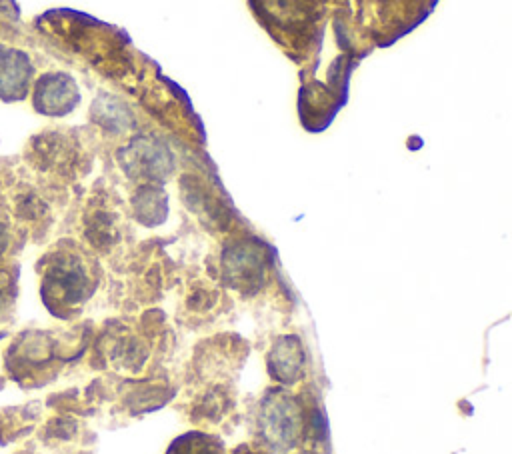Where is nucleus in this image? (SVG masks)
Wrapping results in <instances>:
<instances>
[{
  "label": "nucleus",
  "mask_w": 512,
  "mask_h": 454,
  "mask_svg": "<svg viewBox=\"0 0 512 454\" xmlns=\"http://www.w3.org/2000/svg\"><path fill=\"white\" fill-rule=\"evenodd\" d=\"M40 298L58 318L74 316L98 286L94 262L74 244L50 248L38 262Z\"/></svg>",
  "instance_id": "obj_1"
},
{
  "label": "nucleus",
  "mask_w": 512,
  "mask_h": 454,
  "mask_svg": "<svg viewBox=\"0 0 512 454\" xmlns=\"http://www.w3.org/2000/svg\"><path fill=\"white\" fill-rule=\"evenodd\" d=\"M260 428L274 450H290L304 432V414L298 400L282 390L270 392L262 402Z\"/></svg>",
  "instance_id": "obj_2"
},
{
  "label": "nucleus",
  "mask_w": 512,
  "mask_h": 454,
  "mask_svg": "<svg viewBox=\"0 0 512 454\" xmlns=\"http://www.w3.org/2000/svg\"><path fill=\"white\" fill-rule=\"evenodd\" d=\"M266 250L258 240L244 238L226 246L222 272L226 282L240 292H256L264 282Z\"/></svg>",
  "instance_id": "obj_3"
},
{
  "label": "nucleus",
  "mask_w": 512,
  "mask_h": 454,
  "mask_svg": "<svg viewBox=\"0 0 512 454\" xmlns=\"http://www.w3.org/2000/svg\"><path fill=\"white\" fill-rule=\"evenodd\" d=\"M118 158L126 174L154 182H164L174 168L170 148L154 136H136L124 150H120Z\"/></svg>",
  "instance_id": "obj_4"
},
{
  "label": "nucleus",
  "mask_w": 512,
  "mask_h": 454,
  "mask_svg": "<svg viewBox=\"0 0 512 454\" xmlns=\"http://www.w3.org/2000/svg\"><path fill=\"white\" fill-rule=\"evenodd\" d=\"M82 94L66 72H44L32 84V106L38 114L60 118L76 110Z\"/></svg>",
  "instance_id": "obj_5"
},
{
  "label": "nucleus",
  "mask_w": 512,
  "mask_h": 454,
  "mask_svg": "<svg viewBox=\"0 0 512 454\" xmlns=\"http://www.w3.org/2000/svg\"><path fill=\"white\" fill-rule=\"evenodd\" d=\"M34 62L22 48L0 42V100L22 102L34 84Z\"/></svg>",
  "instance_id": "obj_6"
},
{
  "label": "nucleus",
  "mask_w": 512,
  "mask_h": 454,
  "mask_svg": "<svg viewBox=\"0 0 512 454\" xmlns=\"http://www.w3.org/2000/svg\"><path fill=\"white\" fill-rule=\"evenodd\" d=\"M268 366H270V374L276 380L284 384L296 382L304 368V352H302L300 340L296 336L278 338L270 350Z\"/></svg>",
  "instance_id": "obj_7"
},
{
  "label": "nucleus",
  "mask_w": 512,
  "mask_h": 454,
  "mask_svg": "<svg viewBox=\"0 0 512 454\" xmlns=\"http://www.w3.org/2000/svg\"><path fill=\"white\" fill-rule=\"evenodd\" d=\"M166 192L158 186L146 184L140 186L132 198L134 202V210H136V218L146 224V226H156L160 222H164L166 214H168V202H166Z\"/></svg>",
  "instance_id": "obj_8"
},
{
  "label": "nucleus",
  "mask_w": 512,
  "mask_h": 454,
  "mask_svg": "<svg viewBox=\"0 0 512 454\" xmlns=\"http://www.w3.org/2000/svg\"><path fill=\"white\" fill-rule=\"evenodd\" d=\"M168 454H222V444L212 436L190 432L174 440Z\"/></svg>",
  "instance_id": "obj_9"
},
{
  "label": "nucleus",
  "mask_w": 512,
  "mask_h": 454,
  "mask_svg": "<svg viewBox=\"0 0 512 454\" xmlns=\"http://www.w3.org/2000/svg\"><path fill=\"white\" fill-rule=\"evenodd\" d=\"M18 292V266H0V316L10 312Z\"/></svg>",
  "instance_id": "obj_10"
},
{
  "label": "nucleus",
  "mask_w": 512,
  "mask_h": 454,
  "mask_svg": "<svg viewBox=\"0 0 512 454\" xmlns=\"http://www.w3.org/2000/svg\"><path fill=\"white\" fill-rule=\"evenodd\" d=\"M10 242H12V222H10V216L4 210H0V258L6 254Z\"/></svg>",
  "instance_id": "obj_11"
}]
</instances>
